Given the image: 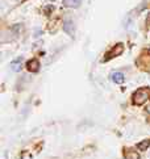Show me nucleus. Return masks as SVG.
Segmentation results:
<instances>
[{
	"label": "nucleus",
	"mask_w": 150,
	"mask_h": 159,
	"mask_svg": "<svg viewBox=\"0 0 150 159\" xmlns=\"http://www.w3.org/2000/svg\"><path fill=\"white\" fill-rule=\"evenodd\" d=\"M11 68H12V71L19 72L23 68V58H17L13 62H11Z\"/></svg>",
	"instance_id": "6"
},
{
	"label": "nucleus",
	"mask_w": 150,
	"mask_h": 159,
	"mask_svg": "<svg viewBox=\"0 0 150 159\" xmlns=\"http://www.w3.org/2000/svg\"><path fill=\"white\" fill-rule=\"evenodd\" d=\"M63 30L69 34L70 37L74 38V36H75V26H74V23H73L71 20L63 21Z\"/></svg>",
	"instance_id": "3"
},
{
	"label": "nucleus",
	"mask_w": 150,
	"mask_h": 159,
	"mask_svg": "<svg viewBox=\"0 0 150 159\" xmlns=\"http://www.w3.org/2000/svg\"><path fill=\"white\" fill-rule=\"evenodd\" d=\"M133 12H130L129 15L126 16V19L124 20V23H122V25H124V28H129V25H130V23H132V20H133Z\"/></svg>",
	"instance_id": "9"
},
{
	"label": "nucleus",
	"mask_w": 150,
	"mask_h": 159,
	"mask_svg": "<svg viewBox=\"0 0 150 159\" xmlns=\"http://www.w3.org/2000/svg\"><path fill=\"white\" fill-rule=\"evenodd\" d=\"M26 68H28V71L30 72H37L38 68H39V62L38 59H30L26 62Z\"/></svg>",
	"instance_id": "5"
},
{
	"label": "nucleus",
	"mask_w": 150,
	"mask_h": 159,
	"mask_svg": "<svg viewBox=\"0 0 150 159\" xmlns=\"http://www.w3.org/2000/svg\"><path fill=\"white\" fill-rule=\"evenodd\" d=\"M149 146H150V139H145V141H142V142H140L137 145V149L140 150V151H145Z\"/></svg>",
	"instance_id": "8"
},
{
	"label": "nucleus",
	"mask_w": 150,
	"mask_h": 159,
	"mask_svg": "<svg viewBox=\"0 0 150 159\" xmlns=\"http://www.w3.org/2000/svg\"><path fill=\"white\" fill-rule=\"evenodd\" d=\"M148 98H149L148 92L142 88V90H138L137 92H134V94H133V103L137 104V105H141V104H144L145 101L148 100Z\"/></svg>",
	"instance_id": "1"
},
{
	"label": "nucleus",
	"mask_w": 150,
	"mask_h": 159,
	"mask_svg": "<svg viewBox=\"0 0 150 159\" xmlns=\"http://www.w3.org/2000/svg\"><path fill=\"white\" fill-rule=\"evenodd\" d=\"M122 46H124V45H122V43H120V46H118V49H117V50H116V47H117V46H114L111 51H108L107 54L104 55V61H109V59L114 58L116 55H120L121 53H122V50H124V47H122Z\"/></svg>",
	"instance_id": "2"
},
{
	"label": "nucleus",
	"mask_w": 150,
	"mask_h": 159,
	"mask_svg": "<svg viewBox=\"0 0 150 159\" xmlns=\"http://www.w3.org/2000/svg\"><path fill=\"white\" fill-rule=\"evenodd\" d=\"M109 79L113 82V83H116V84H121V83H124V74L122 72H118V71H114L111 74V76H109Z\"/></svg>",
	"instance_id": "4"
},
{
	"label": "nucleus",
	"mask_w": 150,
	"mask_h": 159,
	"mask_svg": "<svg viewBox=\"0 0 150 159\" xmlns=\"http://www.w3.org/2000/svg\"><path fill=\"white\" fill-rule=\"evenodd\" d=\"M146 110H148V112L150 113V107H148V108H146Z\"/></svg>",
	"instance_id": "11"
},
{
	"label": "nucleus",
	"mask_w": 150,
	"mask_h": 159,
	"mask_svg": "<svg viewBox=\"0 0 150 159\" xmlns=\"http://www.w3.org/2000/svg\"><path fill=\"white\" fill-rule=\"evenodd\" d=\"M148 20H149V21H150V15H149V17H148Z\"/></svg>",
	"instance_id": "12"
},
{
	"label": "nucleus",
	"mask_w": 150,
	"mask_h": 159,
	"mask_svg": "<svg viewBox=\"0 0 150 159\" xmlns=\"http://www.w3.org/2000/svg\"><path fill=\"white\" fill-rule=\"evenodd\" d=\"M82 0H63L62 2V6L66 8H78L81 6Z\"/></svg>",
	"instance_id": "7"
},
{
	"label": "nucleus",
	"mask_w": 150,
	"mask_h": 159,
	"mask_svg": "<svg viewBox=\"0 0 150 159\" xmlns=\"http://www.w3.org/2000/svg\"><path fill=\"white\" fill-rule=\"evenodd\" d=\"M53 9H54V7H53V6H47V7L45 8V9H43V12H45V13H46V15H47V16H49V15H50V12H51Z\"/></svg>",
	"instance_id": "10"
}]
</instances>
